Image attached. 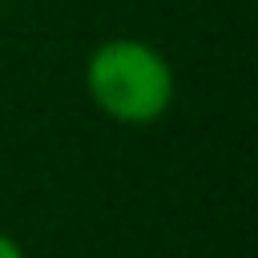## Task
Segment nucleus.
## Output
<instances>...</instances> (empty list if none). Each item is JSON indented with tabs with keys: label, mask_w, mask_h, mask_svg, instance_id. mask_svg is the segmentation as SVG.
<instances>
[{
	"label": "nucleus",
	"mask_w": 258,
	"mask_h": 258,
	"mask_svg": "<svg viewBox=\"0 0 258 258\" xmlns=\"http://www.w3.org/2000/svg\"><path fill=\"white\" fill-rule=\"evenodd\" d=\"M173 69L149 40L113 36L85 60L89 101L117 125H153L173 105Z\"/></svg>",
	"instance_id": "f257e3e1"
},
{
	"label": "nucleus",
	"mask_w": 258,
	"mask_h": 258,
	"mask_svg": "<svg viewBox=\"0 0 258 258\" xmlns=\"http://www.w3.org/2000/svg\"><path fill=\"white\" fill-rule=\"evenodd\" d=\"M0 258H28V254H24V246H20L12 234L0 230Z\"/></svg>",
	"instance_id": "f03ea898"
}]
</instances>
